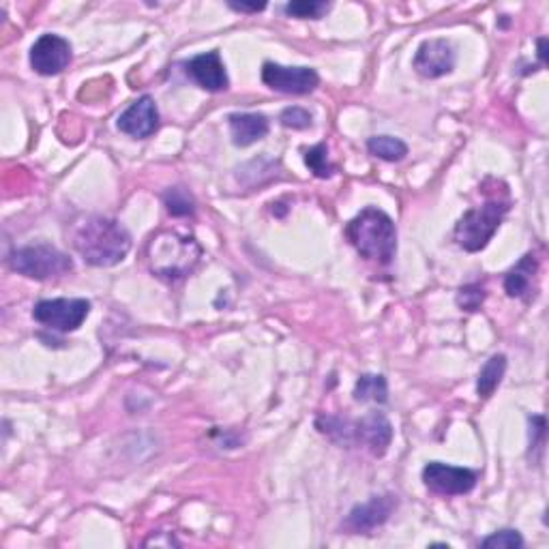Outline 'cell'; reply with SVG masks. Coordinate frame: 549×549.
Here are the masks:
<instances>
[{
    "label": "cell",
    "instance_id": "8992f818",
    "mask_svg": "<svg viewBox=\"0 0 549 549\" xmlns=\"http://www.w3.org/2000/svg\"><path fill=\"white\" fill-rule=\"evenodd\" d=\"M7 262L16 273L37 281L58 279L73 271V260L67 254H63L61 249L43 243L13 249Z\"/></svg>",
    "mask_w": 549,
    "mask_h": 549
},
{
    "label": "cell",
    "instance_id": "7402d4cb",
    "mask_svg": "<svg viewBox=\"0 0 549 549\" xmlns=\"http://www.w3.org/2000/svg\"><path fill=\"white\" fill-rule=\"evenodd\" d=\"M331 3H322V0H294L284 7L286 16L299 20H320L329 13Z\"/></svg>",
    "mask_w": 549,
    "mask_h": 549
},
{
    "label": "cell",
    "instance_id": "ac0fdd59",
    "mask_svg": "<svg viewBox=\"0 0 549 549\" xmlns=\"http://www.w3.org/2000/svg\"><path fill=\"white\" fill-rule=\"evenodd\" d=\"M354 399L356 402H389V382L380 374H363L354 384Z\"/></svg>",
    "mask_w": 549,
    "mask_h": 549
},
{
    "label": "cell",
    "instance_id": "7c38bea8",
    "mask_svg": "<svg viewBox=\"0 0 549 549\" xmlns=\"http://www.w3.org/2000/svg\"><path fill=\"white\" fill-rule=\"evenodd\" d=\"M395 509H397V498L391 494L376 496L365 504H356L346 517L344 530L350 534H369L372 530L387 524Z\"/></svg>",
    "mask_w": 549,
    "mask_h": 549
},
{
    "label": "cell",
    "instance_id": "8fae6325",
    "mask_svg": "<svg viewBox=\"0 0 549 549\" xmlns=\"http://www.w3.org/2000/svg\"><path fill=\"white\" fill-rule=\"evenodd\" d=\"M455 61L457 54L449 39H427L421 43L417 54H414V71L421 78L436 80L449 76L455 69Z\"/></svg>",
    "mask_w": 549,
    "mask_h": 549
},
{
    "label": "cell",
    "instance_id": "2e32d148",
    "mask_svg": "<svg viewBox=\"0 0 549 549\" xmlns=\"http://www.w3.org/2000/svg\"><path fill=\"white\" fill-rule=\"evenodd\" d=\"M537 273H539L537 256L526 254L507 275H504V292H507L511 299H522L530 303L534 296V279H537Z\"/></svg>",
    "mask_w": 549,
    "mask_h": 549
},
{
    "label": "cell",
    "instance_id": "9c48e42d",
    "mask_svg": "<svg viewBox=\"0 0 549 549\" xmlns=\"http://www.w3.org/2000/svg\"><path fill=\"white\" fill-rule=\"evenodd\" d=\"M262 82L284 95H309L320 86V76L311 67H286L269 61L262 65Z\"/></svg>",
    "mask_w": 549,
    "mask_h": 549
},
{
    "label": "cell",
    "instance_id": "ba28073f",
    "mask_svg": "<svg viewBox=\"0 0 549 549\" xmlns=\"http://www.w3.org/2000/svg\"><path fill=\"white\" fill-rule=\"evenodd\" d=\"M479 472L470 468H459L442 462H429L423 468V483L438 496H464L477 487Z\"/></svg>",
    "mask_w": 549,
    "mask_h": 549
},
{
    "label": "cell",
    "instance_id": "cb8c5ba5",
    "mask_svg": "<svg viewBox=\"0 0 549 549\" xmlns=\"http://www.w3.org/2000/svg\"><path fill=\"white\" fill-rule=\"evenodd\" d=\"M485 296H487V290L483 284H470L457 292L455 301L459 309L468 311V314H474V311H479L481 305L485 303Z\"/></svg>",
    "mask_w": 549,
    "mask_h": 549
},
{
    "label": "cell",
    "instance_id": "d4e9b609",
    "mask_svg": "<svg viewBox=\"0 0 549 549\" xmlns=\"http://www.w3.org/2000/svg\"><path fill=\"white\" fill-rule=\"evenodd\" d=\"M279 121H281V125L288 127V129H309L314 118H311V114L305 108L292 106V108H286L284 112H281Z\"/></svg>",
    "mask_w": 549,
    "mask_h": 549
},
{
    "label": "cell",
    "instance_id": "7a4b0ae2",
    "mask_svg": "<svg viewBox=\"0 0 549 549\" xmlns=\"http://www.w3.org/2000/svg\"><path fill=\"white\" fill-rule=\"evenodd\" d=\"M202 260V247L194 234L159 230L146 245V262L151 273L163 281H178L194 273Z\"/></svg>",
    "mask_w": 549,
    "mask_h": 549
},
{
    "label": "cell",
    "instance_id": "5bb4252c",
    "mask_svg": "<svg viewBox=\"0 0 549 549\" xmlns=\"http://www.w3.org/2000/svg\"><path fill=\"white\" fill-rule=\"evenodd\" d=\"M185 73L209 93H221L230 86L226 65L221 61V54L217 50L191 58V61L185 63Z\"/></svg>",
    "mask_w": 549,
    "mask_h": 549
},
{
    "label": "cell",
    "instance_id": "4fadbf2b",
    "mask_svg": "<svg viewBox=\"0 0 549 549\" xmlns=\"http://www.w3.org/2000/svg\"><path fill=\"white\" fill-rule=\"evenodd\" d=\"M116 127L127 133L129 138H151L159 129V110L155 99L151 95H144L138 101H133L131 106L118 116Z\"/></svg>",
    "mask_w": 549,
    "mask_h": 549
},
{
    "label": "cell",
    "instance_id": "4316f807",
    "mask_svg": "<svg viewBox=\"0 0 549 549\" xmlns=\"http://www.w3.org/2000/svg\"><path fill=\"white\" fill-rule=\"evenodd\" d=\"M230 9L239 11V13H258V11H264L266 5L260 3V5H245V3H230Z\"/></svg>",
    "mask_w": 549,
    "mask_h": 549
},
{
    "label": "cell",
    "instance_id": "484cf974",
    "mask_svg": "<svg viewBox=\"0 0 549 549\" xmlns=\"http://www.w3.org/2000/svg\"><path fill=\"white\" fill-rule=\"evenodd\" d=\"M530 451L532 449H543L545 444V417L537 414V417H530Z\"/></svg>",
    "mask_w": 549,
    "mask_h": 549
},
{
    "label": "cell",
    "instance_id": "83f0119b",
    "mask_svg": "<svg viewBox=\"0 0 549 549\" xmlns=\"http://www.w3.org/2000/svg\"><path fill=\"white\" fill-rule=\"evenodd\" d=\"M539 61L543 67L547 65V39L545 37L539 39Z\"/></svg>",
    "mask_w": 549,
    "mask_h": 549
},
{
    "label": "cell",
    "instance_id": "6da1fadb",
    "mask_svg": "<svg viewBox=\"0 0 549 549\" xmlns=\"http://www.w3.org/2000/svg\"><path fill=\"white\" fill-rule=\"evenodd\" d=\"M73 245L86 264L108 269L127 258L131 251V234L116 219L93 215L80 224L73 236Z\"/></svg>",
    "mask_w": 549,
    "mask_h": 549
},
{
    "label": "cell",
    "instance_id": "9a60e30c",
    "mask_svg": "<svg viewBox=\"0 0 549 549\" xmlns=\"http://www.w3.org/2000/svg\"><path fill=\"white\" fill-rule=\"evenodd\" d=\"M232 142L236 146H251L269 136V118L260 112H234L228 116Z\"/></svg>",
    "mask_w": 549,
    "mask_h": 549
},
{
    "label": "cell",
    "instance_id": "e0dca14e",
    "mask_svg": "<svg viewBox=\"0 0 549 549\" xmlns=\"http://www.w3.org/2000/svg\"><path fill=\"white\" fill-rule=\"evenodd\" d=\"M507 374V356L504 354H494L489 356V361L483 365L477 378V393L481 399H489L496 389L500 387V382Z\"/></svg>",
    "mask_w": 549,
    "mask_h": 549
},
{
    "label": "cell",
    "instance_id": "603a6c76",
    "mask_svg": "<svg viewBox=\"0 0 549 549\" xmlns=\"http://www.w3.org/2000/svg\"><path fill=\"white\" fill-rule=\"evenodd\" d=\"M481 547L485 549H522L524 547V537L517 530H498L494 534H489L487 539L481 541Z\"/></svg>",
    "mask_w": 549,
    "mask_h": 549
},
{
    "label": "cell",
    "instance_id": "5b68a950",
    "mask_svg": "<svg viewBox=\"0 0 549 549\" xmlns=\"http://www.w3.org/2000/svg\"><path fill=\"white\" fill-rule=\"evenodd\" d=\"M511 211V198L507 187L496 191L494 196H489L477 209H470L457 221L453 230L455 243L470 251V254H477V251L485 249L489 241L494 239V234L502 226L504 217Z\"/></svg>",
    "mask_w": 549,
    "mask_h": 549
},
{
    "label": "cell",
    "instance_id": "3957f363",
    "mask_svg": "<svg viewBox=\"0 0 549 549\" xmlns=\"http://www.w3.org/2000/svg\"><path fill=\"white\" fill-rule=\"evenodd\" d=\"M318 432L341 447H365L374 457H384L393 442V425L384 412H369L361 421H348L337 417L316 419Z\"/></svg>",
    "mask_w": 549,
    "mask_h": 549
},
{
    "label": "cell",
    "instance_id": "ffe728a7",
    "mask_svg": "<svg viewBox=\"0 0 549 549\" xmlns=\"http://www.w3.org/2000/svg\"><path fill=\"white\" fill-rule=\"evenodd\" d=\"M163 204H166V211L172 217H194L196 215V200L189 194L185 187H170L166 194H163Z\"/></svg>",
    "mask_w": 549,
    "mask_h": 549
},
{
    "label": "cell",
    "instance_id": "52a82bcc",
    "mask_svg": "<svg viewBox=\"0 0 549 549\" xmlns=\"http://www.w3.org/2000/svg\"><path fill=\"white\" fill-rule=\"evenodd\" d=\"M91 314V301L86 299H50L39 301L33 309V318L58 333L78 331Z\"/></svg>",
    "mask_w": 549,
    "mask_h": 549
},
{
    "label": "cell",
    "instance_id": "d6986e66",
    "mask_svg": "<svg viewBox=\"0 0 549 549\" xmlns=\"http://www.w3.org/2000/svg\"><path fill=\"white\" fill-rule=\"evenodd\" d=\"M367 151L382 161H402L408 155V144L393 136H374L367 140Z\"/></svg>",
    "mask_w": 549,
    "mask_h": 549
},
{
    "label": "cell",
    "instance_id": "277c9868",
    "mask_svg": "<svg viewBox=\"0 0 549 549\" xmlns=\"http://www.w3.org/2000/svg\"><path fill=\"white\" fill-rule=\"evenodd\" d=\"M346 239L365 260L389 266L397 254L395 221L380 209L367 206L346 226Z\"/></svg>",
    "mask_w": 549,
    "mask_h": 549
},
{
    "label": "cell",
    "instance_id": "44dd1931",
    "mask_svg": "<svg viewBox=\"0 0 549 549\" xmlns=\"http://www.w3.org/2000/svg\"><path fill=\"white\" fill-rule=\"evenodd\" d=\"M305 166L318 178H331L337 172V166L329 159V146L324 142L305 148Z\"/></svg>",
    "mask_w": 549,
    "mask_h": 549
},
{
    "label": "cell",
    "instance_id": "30bf717a",
    "mask_svg": "<svg viewBox=\"0 0 549 549\" xmlns=\"http://www.w3.org/2000/svg\"><path fill=\"white\" fill-rule=\"evenodd\" d=\"M73 58V48L71 43L54 33L41 35L31 48V67L39 76H58L63 73Z\"/></svg>",
    "mask_w": 549,
    "mask_h": 549
}]
</instances>
